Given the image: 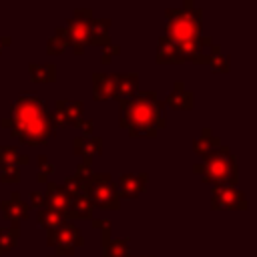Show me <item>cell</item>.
I'll list each match as a JSON object with an SVG mask.
<instances>
[{"instance_id":"obj_1","label":"cell","mask_w":257,"mask_h":257,"mask_svg":"<svg viewBox=\"0 0 257 257\" xmlns=\"http://www.w3.org/2000/svg\"><path fill=\"white\" fill-rule=\"evenodd\" d=\"M167 26L165 36L173 42L177 50V62H209V50L213 46V38L201 34L203 10L193 4V0H185L183 6L167 8Z\"/></svg>"},{"instance_id":"obj_2","label":"cell","mask_w":257,"mask_h":257,"mask_svg":"<svg viewBox=\"0 0 257 257\" xmlns=\"http://www.w3.org/2000/svg\"><path fill=\"white\" fill-rule=\"evenodd\" d=\"M0 124L10 131L22 145L40 147L56 135V122L52 112L46 110L44 102L36 92H20L10 102V116L2 118Z\"/></svg>"},{"instance_id":"obj_3","label":"cell","mask_w":257,"mask_h":257,"mask_svg":"<svg viewBox=\"0 0 257 257\" xmlns=\"http://www.w3.org/2000/svg\"><path fill=\"white\" fill-rule=\"evenodd\" d=\"M120 126L131 137L155 139L167 124V106L157 90H139L131 100H120Z\"/></svg>"},{"instance_id":"obj_4","label":"cell","mask_w":257,"mask_h":257,"mask_svg":"<svg viewBox=\"0 0 257 257\" xmlns=\"http://www.w3.org/2000/svg\"><path fill=\"white\" fill-rule=\"evenodd\" d=\"M193 173H197L203 183H211L213 187H237L239 183L237 157L227 145H223L217 153L203 157L201 163L193 165Z\"/></svg>"},{"instance_id":"obj_5","label":"cell","mask_w":257,"mask_h":257,"mask_svg":"<svg viewBox=\"0 0 257 257\" xmlns=\"http://www.w3.org/2000/svg\"><path fill=\"white\" fill-rule=\"evenodd\" d=\"M84 195L98 209H106V211H118L120 209L118 187L108 173H92L84 181Z\"/></svg>"},{"instance_id":"obj_6","label":"cell","mask_w":257,"mask_h":257,"mask_svg":"<svg viewBox=\"0 0 257 257\" xmlns=\"http://www.w3.org/2000/svg\"><path fill=\"white\" fill-rule=\"evenodd\" d=\"M82 245H84L82 231L70 221H64L54 231H46V247H54L56 257H72L74 251Z\"/></svg>"},{"instance_id":"obj_7","label":"cell","mask_w":257,"mask_h":257,"mask_svg":"<svg viewBox=\"0 0 257 257\" xmlns=\"http://www.w3.org/2000/svg\"><path fill=\"white\" fill-rule=\"evenodd\" d=\"M211 209L213 211H247L249 201L245 193L237 187H213Z\"/></svg>"},{"instance_id":"obj_8","label":"cell","mask_w":257,"mask_h":257,"mask_svg":"<svg viewBox=\"0 0 257 257\" xmlns=\"http://www.w3.org/2000/svg\"><path fill=\"white\" fill-rule=\"evenodd\" d=\"M82 112H84V102H82V100H64V98H56V100H54L52 118H54L56 126H62V124L78 126L80 120H82Z\"/></svg>"},{"instance_id":"obj_9","label":"cell","mask_w":257,"mask_h":257,"mask_svg":"<svg viewBox=\"0 0 257 257\" xmlns=\"http://www.w3.org/2000/svg\"><path fill=\"white\" fill-rule=\"evenodd\" d=\"M44 207L62 215L64 221H72L70 219V197L64 193V189L54 183V181H48L46 183V191H44Z\"/></svg>"},{"instance_id":"obj_10","label":"cell","mask_w":257,"mask_h":257,"mask_svg":"<svg viewBox=\"0 0 257 257\" xmlns=\"http://www.w3.org/2000/svg\"><path fill=\"white\" fill-rule=\"evenodd\" d=\"M0 209H2V215L6 221H10L12 225H20L24 219L30 217V205L22 201L20 193H10L8 199L0 201Z\"/></svg>"},{"instance_id":"obj_11","label":"cell","mask_w":257,"mask_h":257,"mask_svg":"<svg viewBox=\"0 0 257 257\" xmlns=\"http://www.w3.org/2000/svg\"><path fill=\"white\" fill-rule=\"evenodd\" d=\"M149 183V175L147 173H122L118 179V195L120 199H137Z\"/></svg>"},{"instance_id":"obj_12","label":"cell","mask_w":257,"mask_h":257,"mask_svg":"<svg viewBox=\"0 0 257 257\" xmlns=\"http://www.w3.org/2000/svg\"><path fill=\"white\" fill-rule=\"evenodd\" d=\"M72 153L76 157H82V163L92 165V159L102 153V137H80L76 135L72 139Z\"/></svg>"},{"instance_id":"obj_13","label":"cell","mask_w":257,"mask_h":257,"mask_svg":"<svg viewBox=\"0 0 257 257\" xmlns=\"http://www.w3.org/2000/svg\"><path fill=\"white\" fill-rule=\"evenodd\" d=\"M116 96V78L114 72H92V98L96 102H104Z\"/></svg>"},{"instance_id":"obj_14","label":"cell","mask_w":257,"mask_h":257,"mask_svg":"<svg viewBox=\"0 0 257 257\" xmlns=\"http://www.w3.org/2000/svg\"><path fill=\"white\" fill-rule=\"evenodd\" d=\"M90 22V20H88ZM88 22L86 20H76V18H68L66 20V28L70 32V46L74 50L76 56H80L84 52V48L90 44V36H88Z\"/></svg>"},{"instance_id":"obj_15","label":"cell","mask_w":257,"mask_h":257,"mask_svg":"<svg viewBox=\"0 0 257 257\" xmlns=\"http://www.w3.org/2000/svg\"><path fill=\"white\" fill-rule=\"evenodd\" d=\"M163 102H165V106H171L175 110H191L195 106V94L191 90H187L183 80H175L171 92L167 94V98Z\"/></svg>"},{"instance_id":"obj_16","label":"cell","mask_w":257,"mask_h":257,"mask_svg":"<svg viewBox=\"0 0 257 257\" xmlns=\"http://www.w3.org/2000/svg\"><path fill=\"white\" fill-rule=\"evenodd\" d=\"M110 231L112 227L102 229V257H131V243L126 237H118V239H110Z\"/></svg>"},{"instance_id":"obj_17","label":"cell","mask_w":257,"mask_h":257,"mask_svg":"<svg viewBox=\"0 0 257 257\" xmlns=\"http://www.w3.org/2000/svg\"><path fill=\"white\" fill-rule=\"evenodd\" d=\"M116 78V100H131L139 92V72H114Z\"/></svg>"},{"instance_id":"obj_18","label":"cell","mask_w":257,"mask_h":257,"mask_svg":"<svg viewBox=\"0 0 257 257\" xmlns=\"http://www.w3.org/2000/svg\"><path fill=\"white\" fill-rule=\"evenodd\" d=\"M221 147H223L221 139H219V137H215V135L211 133V128H209V126H203L201 135L193 141V151H195L197 155H201V157H209V155L217 153Z\"/></svg>"},{"instance_id":"obj_19","label":"cell","mask_w":257,"mask_h":257,"mask_svg":"<svg viewBox=\"0 0 257 257\" xmlns=\"http://www.w3.org/2000/svg\"><path fill=\"white\" fill-rule=\"evenodd\" d=\"M108 28H110V18H96L92 16L88 22V36H90V44L96 46H108L110 44V36H108Z\"/></svg>"},{"instance_id":"obj_20","label":"cell","mask_w":257,"mask_h":257,"mask_svg":"<svg viewBox=\"0 0 257 257\" xmlns=\"http://www.w3.org/2000/svg\"><path fill=\"white\" fill-rule=\"evenodd\" d=\"M68 46H70V32H68V28L66 26H56L54 28V34L46 40V54L58 56Z\"/></svg>"},{"instance_id":"obj_21","label":"cell","mask_w":257,"mask_h":257,"mask_svg":"<svg viewBox=\"0 0 257 257\" xmlns=\"http://www.w3.org/2000/svg\"><path fill=\"white\" fill-rule=\"evenodd\" d=\"M28 74L32 82H54L56 80V66L52 62H30Z\"/></svg>"},{"instance_id":"obj_22","label":"cell","mask_w":257,"mask_h":257,"mask_svg":"<svg viewBox=\"0 0 257 257\" xmlns=\"http://www.w3.org/2000/svg\"><path fill=\"white\" fill-rule=\"evenodd\" d=\"M229 62H231V56L223 52V46L213 44L209 50V62H207V64H211V70L217 74H227L231 70Z\"/></svg>"},{"instance_id":"obj_23","label":"cell","mask_w":257,"mask_h":257,"mask_svg":"<svg viewBox=\"0 0 257 257\" xmlns=\"http://www.w3.org/2000/svg\"><path fill=\"white\" fill-rule=\"evenodd\" d=\"M92 213H94V205L86 195H78L70 199V219H80V221L92 219Z\"/></svg>"},{"instance_id":"obj_24","label":"cell","mask_w":257,"mask_h":257,"mask_svg":"<svg viewBox=\"0 0 257 257\" xmlns=\"http://www.w3.org/2000/svg\"><path fill=\"white\" fill-rule=\"evenodd\" d=\"M157 64H169V62H177V50L173 46V42L161 34L157 40V54H155Z\"/></svg>"},{"instance_id":"obj_25","label":"cell","mask_w":257,"mask_h":257,"mask_svg":"<svg viewBox=\"0 0 257 257\" xmlns=\"http://www.w3.org/2000/svg\"><path fill=\"white\" fill-rule=\"evenodd\" d=\"M20 239V225H10V227H0V255L10 253Z\"/></svg>"},{"instance_id":"obj_26","label":"cell","mask_w":257,"mask_h":257,"mask_svg":"<svg viewBox=\"0 0 257 257\" xmlns=\"http://www.w3.org/2000/svg\"><path fill=\"white\" fill-rule=\"evenodd\" d=\"M30 163V157L20 153L16 147H0V167H6V165H28Z\"/></svg>"},{"instance_id":"obj_27","label":"cell","mask_w":257,"mask_h":257,"mask_svg":"<svg viewBox=\"0 0 257 257\" xmlns=\"http://www.w3.org/2000/svg\"><path fill=\"white\" fill-rule=\"evenodd\" d=\"M36 221H38V225H40L42 229L54 231V229H58V227L64 223V217L58 215V213H54V211H50V209H46V207H42V209H38V213H36Z\"/></svg>"},{"instance_id":"obj_28","label":"cell","mask_w":257,"mask_h":257,"mask_svg":"<svg viewBox=\"0 0 257 257\" xmlns=\"http://www.w3.org/2000/svg\"><path fill=\"white\" fill-rule=\"evenodd\" d=\"M60 187L64 189V193H66L70 199H74V197H78V195H84V181L78 179L76 175H68Z\"/></svg>"},{"instance_id":"obj_29","label":"cell","mask_w":257,"mask_h":257,"mask_svg":"<svg viewBox=\"0 0 257 257\" xmlns=\"http://www.w3.org/2000/svg\"><path fill=\"white\" fill-rule=\"evenodd\" d=\"M36 163H38V173H36V181L38 183H48V177H52L54 175V171H56V167L48 161V157L46 155H38V159H36Z\"/></svg>"},{"instance_id":"obj_30","label":"cell","mask_w":257,"mask_h":257,"mask_svg":"<svg viewBox=\"0 0 257 257\" xmlns=\"http://www.w3.org/2000/svg\"><path fill=\"white\" fill-rule=\"evenodd\" d=\"M0 183L4 185H16L20 183V169L16 165H6L0 171Z\"/></svg>"},{"instance_id":"obj_31","label":"cell","mask_w":257,"mask_h":257,"mask_svg":"<svg viewBox=\"0 0 257 257\" xmlns=\"http://www.w3.org/2000/svg\"><path fill=\"white\" fill-rule=\"evenodd\" d=\"M118 54H120V46L110 42L108 46H104V48H102L100 62H102V64H108V62H110V58H112V56H118Z\"/></svg>"},{"instance_id":"obj_32","label":"cell","mask_w":257,"mask_h":257,"mask_svg":"<svg viewBox=\"0 0 257 257\" xmlns=\"http://www.w3.org/2000/svg\"><path fill=\"white\" fill-rule=\"evenodd\" d=\"M92 173H94V171H92V165H88V163H82V161H80V163L76 165V173H74V175H76L78 179L86 181V179H88Z\"/></svg>"},{"instance_id":"obj_33","label":"cell","mask_w":257,"mask_h":257,"mask_svg":"<svg viewBox=\"0 0 257 257\" xmlns=\"http://www.w3.org/2000/svg\"><path fill=\"white\" fill-rule=\"evenodd\" d=\"M30 205L34 209H42L44 207V191H32L30 193Z\"/></svg>"},{"instance_id":"obj_34","label":"cell","mask_w":257,"mask_h":257,"mask_svg":"<svg viewBox=\"0 0 257 257\" xmlns=\"http://www.w3.org/2000/svg\"><path fill=\"white\" fill-rule=\"evenodd\" d=\"M76 128H80V137H92V128H94V122L92 120H80V124L76 126Z\"/></svg>"},{"instance_id":"obj_35","label":"cell","mask_w":257,"mask_h":257,"mask_svg":"<svg viewBox=\"0 0 257 257\" xmlns=\"http://www.w3.org/2000/svg\"><path fill=\"white\" fill-rule=\"evenodd\" d=\"M72 18H76V20H90L92 18V10L90 8H76L74 12H72Z\"/></svg>"},{"instance_id":"obj_36","label":"cell","mask_w":257,"mask_h":257,"mask_svg":"<svg viewBox=\"0 0 257 257\" xmlns=\"http://www.w3.org/2000/svg\"><path fill=\"white\" fill-rule=\"evenodd\" d=\"M90 221H92V227L94 229H100V231L106 229V227H112V223L108 219H90Z\"/></svg>"},{"instance_id":"obj_37","label":"cell","mask_w":257,"mask_h":257,"mask_svg":"<svg viewBox=\"0 0 257 257\" xmlns=\"http://www.w3.org/2000/svg\"><path fill=\"white\" fill-rule=\"evenodd\" d=\"M10 42H12V38H10V36H0V54H2L4 46H8Z\"/></svg>"},{"instance_id":"obj_38","label":"cell","mask_w":257,"mask_h":257,"mask_svg":"<svg viewBox=\"0 0 257 257\" xmlns=\"http://www.w3.org/2000/svg\"><path fill=\"white\" fill-rule=\"evenodd\" d=\"M141 257H155V255H141Z\"/></svg>"}]
</instances>
